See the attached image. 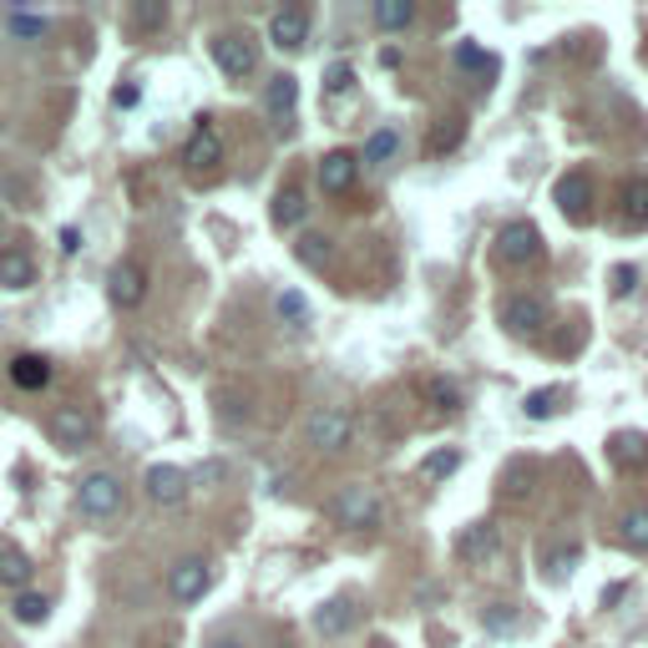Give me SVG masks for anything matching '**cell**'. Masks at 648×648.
<instances>
[{"label":"cell","instance_id":"6da1fadb","mask_svg":"<svg viewBox=\"0 0 648 648\" xmlns=\"http://www.w3.org/2000/svg\"><path fill=\"white\" fill-rule=\"evenodd\" d=\"M77 507L87 516H117L122 512V481L112 477V471H92V477H81V487H77Z\"/></svg>","mask_w":648,"mask_h":648},{"label":"cell","instance_id":"7a4b0ae2","mask_svg":"<svg viewBox=\"0 0 648 648\" xmlns=\"http://www.w3.org/2000/svg\"><path fill=\"white\" fill-rule=\"evenodd\" d=\"M543 253V234H537V224H527V218H516V224H507L502 234H497V259L502 264H532Z\"/></svg>","mask_w":648,"mask_h":648},{"label":"cell","instance_id":"3957f363","mask_svg":"<svg viewBox=\"0 0 648 648\" xmlns=\"http://www.w3.org/2000/svg\"><path fill=\"white\" fill-rule=\"evenodd\" d=\"M213 588V568H208V557H183L178 568L168 572V593L178 598V603H198L203 593Z\"/></svg>","mask_w":648,"mask_h":648},{"label":"cell","instance_id":"277c9868","mask_svg":"<svg viewBox=\"0 0 648 648\" xmlns=\"http://www.w3.org/2000/svg\"><path fill=\"white\" fill-rule=\"evenodd\" d=\"M305 431L319 451H344L350 436H355V421H350L344 410H315V416L305 421Z\"/></svg>","mask_w":648,"mask_h":648},{"label":"cell","instance_id":"5b68a950","mask_svg":"<svg viewBox=\"0 0 648 648\" xmlns=\"http://www.w3.org/2000/svg\"><path fill=\"white\" fill-rule=\"evenodd\" d=\"M334 522H344V527H375V522H380V502H375V491L344 487L340 497H334Z\"/></svg>","mask_w":648,"mask_h":648},{"label":"cell","instance_id":"8992f818","mask_svg":"<svg viewBox=\"0 0 648 648\" xmlns=\"http://www.w3.org/2000/svg\"><path fill=\"white\" fill-rule=\"evenodd\" d=\"M553 198H557V208H562V218H568V224H582V218H593V187H588V178H582V172H568V178H557Z\"/></svg>","mask_w":648,"mask_h":648},{"label":"cell","instance_id":"52a82bcc","mask_svg":"<svg viewBox=\"0 0 648 648\" xmlns=\"http://www.w3.org/2000/svg\"><path fill=\"white\" fill-rule=\"evenodd\" d=\"M183 162L193 172H213L218 162H224V143H218V133L208 127V117L193 127V137H187V152H183Z\"/></svg>","mask_w":648,"mask_h":648},{"label":"cell","instance_id":"ba28073f","mask_svg":"<svg viewBox=\"0 0 648 648\" xmlns=\"http://www.w3.org/2000/svg\"><path fill=\"white\" fill-rule=\"evenodd\" d=\"M213 67L224 77H253V46L243 36H218L213 41Z\"/></svg>","mask_w":648,"mask_h":648},{"label":"cell","instance_id":"9c48e42d","mask_svg":"<svg viewBox=\"0 0 648 648\" xmlns=\"http://www.w3.org/2000/svg\"><path fill=\"white\" fill-rule=\"evenodd\" d=\"M609 456H613L618 471L638 477V471H648V436L644 431H618V436L609 441Z\"/></svg>","mask_w":648,"mask_h":648},{"label":"cell","instance_id":"30bf717a","mask_svg":"<svg viewBox=\"0 0 648 648\" xmlns=\"http://www.w3.org/2000/svg\"><path fill=\"white\" fill-rule=\"evenodd\" d=\"M106 294H112V305L117 309H137L147 294V274L137 264H117L112 278H106Z\"/></svg>","mask_w":648,"mask_h":648},{"label":"cell","instance_id":"8fae6325","mask_svg":"<svg viewBox=\"0 0 648 648\" xmlns=\"http://www.w3.org/2000/svg\"><path fill=\"white\" fill-rule=\"evenodd\" d=\"M305 36H309L305 11H294V5H284V11H274V15H269V41H274L278 52H299V46H305Z\"/></svg>","mask_w":648,"mask_h":648},{"label":"cell","instance_id":"7c38bea8","mask_svg":"<svg viewBox=\"0 0 648 648\" xmlns=\"http://www.w3.org/2000/svg\"><path fill=\"white\" fill-rule=\"evenodd\" d=\"M355 172H360V158L355 152H330V158L319 162V183H325V193H350L355 187Z\"/></svg>","mask_w":648,"mask_h":648},{"label":"cell","instance_id":"4fadbf2b","mask_svg":"<svg viewBox=\"0 0 648 648\" xmlns=\"http://www.w3.org/2000/svg\"><path fill=\"white\" fill-rule=\"evenodd\" d=\"M147 497L158 507H178L187 497V477L178 466H152V471H147Z\"/></svg>","mask_w":648,"mask_h":648},{"label":"cell","instance_id":"5bb4252c","mask_svg":"<svg viewBox=\"0 0 648 648\" xmlns=\"http://www.w3.org/2000/svg\"><path fill=\"white\" fill-rule=\"evenodd\" d=\"M294 96H299V81H294V77H274V81H269V92H264V106H269V112H274L278 133H289V117H294Z\"/></svg>","mask_w":648,"mask_h":648},{"label":"cell","instance_id":"9a60e30c","mask_svg":"<svg viewBox=\"0 0 648 648\" xmlns=\"http://www.w3.org/2000/svg\"><path fill=\"white\" fill-rule=\"evenodd\" d=\"M456 553H462L466 562H487V557L497 553V527H491V522H471V527L456 537Z\"/></svg>","mask_w":648,"mask_h":648},{"label":"cell","instance_id":"2e32d148","mask_svg":"<svg viewBox=\"0 0 648 648\" xmlns=\"http://www.w3.org/2000/svg\"><path fill=\"white\" fill-rule=\"evenodd\" d=\"M502 325L512 334H537V330H543V305H537V299H507V305H502Z\"/></svg>","mask_w":648,"mask_h":648},{"label":"cell","instance_id":"e0dca14e","mask_svg":"<svg viewBox=\"0 0 648 648\" xmlns=\"http://www.w3.org/2000/svg\"><path fill=\"white\" fill-rule=\"evenodd\" d=\"M52 380V360L46 355H15L11 360V385L15 390H41Z\"/></svg>","mask_w":648,"mask_h":648},{"label":"cell","instance_id":"ac0fdd59","mask_svg":"<svg viewBox=\"0 0 648 648\" xmlns=\"http://www.w3.org/2000/svg\"><path fill=\"white\" fill-rule=\"evenodd\" d=\"M0 582L15 588V593H26V582H31V562L15 543H0Z\"/></svg>","mask_w":648,"mask_h":648},{"label":"cell","instance_id":"d6986e66","mask_svg":"<svg viewBox=\"0 0 648 648\" xmlns=\"http://www.w3.org/2000/svg\"><path fill=\"white\" fill-rule=\"evenodd\" d=\"M52 431H56L61 446H87V441H92V421H87L81 410H61V416L52 421Z\"/></svg>","mask_w":648,"mask_h":648},{"label":"cell","instance_id":"ffe728a7","mask_svg":"<svg viewBox=\"0 0 648 648\" xmlns=\"http://www.w3.org/2000/svg\"><path fill=\"white\" fill-rule=\"evenodd\" d=\"M31 278H36V264H31V253H21V249H5V253H0V284H11V289H26Z\"/></svg>","mask_w":648,"mask_h":648},{"label":"cell","instance_id":"44dd1931","mask_svg":"<svg viewBox=\"0 0 648 648\" xmlns=\"http://www.w3.org/2000/svg\"><path fill=\"white\" fill-rule=\"evenodd\" d=\"M623 228H648V172L644 178H634V187H628V198H623Z\"/></svg>","mask_w":648,"mask_h":648},{"label":"cell","instance_id":"7402d4cb","mask_svg":"<svg viewBox=\"0 0 648 648\" xmlns=\"http://www.w3.org/2000/svg\"><path fill=\"white\" fill-rule=\"evenodd\" d=\"M305 208H309V203H305V187H278V198H274V224L278 228H294V224H299V218H305Z\"/></svg>","mask_w":648,"mask_h":648},{"label":"cell","instance_id":"603a6c76","mask_svg":"<svg viewBox=\"0 0 648 648\" xmlns=\"http://www.w3.org/2000/svg\"><path fill=\"white\" fill-rule=\"evenodd\" d=\"M456 67H462V71H477L481 81H491V77H497V56H487L477 41H462V46H456Z\"/></svg>","mask_w":648,"mask_h":648},{"label":"cell","instance_id":"cb8c5ba5","mask_svg":"<svg viewBox=\"0 0 648 648\" xmlns=\"http://www.w3.org/2000/svg\"><path fill=\"white\" fill-rule=\"evenodd\" d=\"M421 390H425V400H431V406H436L441 416H451V410L462 406V390H456V380H446V375H431V380H425Z\"/></svg>","mask_w":648,"mask_h":648},{"label":"cell","instance_id":"d4e9b609","mask_svg":"<svg viewBox=\"0 0 648 648\" xmlns=\"http://www.w3.org/2000/svg\"><path fill=\"white\" fill-rule=\"evenodd\" d=\"M416 21V5L410 0H380L375 5V26L380 31H400V26H410Z\"/></svg>","mask_w":648,"mask_h":648},{"label":"cell","instance_id":"484cf974","mask_svg":"<svg viewBox=\"0 0 648 648\" xmlns=\"http://www.w3.org/2000/svg\"><path fill=\"white\" fill-rule=\"evenodd\" d=\"M294 259L309 269H330V239L325 234H305V239L294 243Z\"/></svg>","mask_w":648,"mask_h":648},{"label":"cell","instance_id":"4316f807","mask_svg":"<svg viewBox=\"0 0 648 648\" xmlns=\"http://www.w3.org/2000/svg\"><path fill=\"white\" fill-rule=\"evenodd\" d=\"M456 466H462V451H456V446L431 451V456L421 462V477H425V481H446L451 471H456Z\"/></svg>","mask_w":648,"mask_h":648},{"label":"cell","instance_id":"83f0119b","mask_svg":"<svg viewBox=\"0 0 648 648\" xmlns=\"http://www.w3.org/2000/svg\"><path fill=\"white\" fill-rule=\"evenodd\" d=\"M315 623H319V634H344V628L355 623V609H350V603H325V609L315 613Z\"/></svg>","mask_w":648,"mask_h":648},{"label":"cell","instance_id":"f1b7e54d","mask_svg":"<svg viewBox=\"0 0 648 648\" xmlns=\"http://www.w3.org/2000/svg\"><path fill=\"white\" fill-rule=\"evenodd\" d=\"M396 152H400L396 127H380V133H371V143H365V162H390Z\"/></svg>","mask_w":648,"mask_h":648},{"label":"cell","instance_id":"f546056e","mask_svg":"<svg viewBox=\"0 0 648 648\" xmlns=\"http://www.w3.org/2000/svg\"><path fill=\"white\" fill-rule=\"evenodd\" d=\"M15 618H21V623H46V618H52V598L15 593Z\"/></svg>","mask_w":648,"mask_h":648},{"label":"cell","instance_id":"4dcf8cb0","mask_svg":"<svg viewBox=\"0 0 648 648\" xmlns=\"http://www.w3.org/2000/svg\"><path fill=\"white\" fill-rule=\"evenodd\" d=\"M623 543L638 547V553H648V507H638V512L623 516Z\"/></svg>","mask_w":648,"mask_h":648},{"label":"cell","instance_id":"1f68e13d","mask_svg":"<svg viewBox=\"0 0 648 648\" xmlns=\"http://www.w3.org/2000/svg\"><path fill=\"white\" fill-rule=\"evenodd\" d=\"M557 400H562V390H532V396H527V416H532V421H547L553 410H562Z\"/></svg>","mask_w":648,"mask_h":648},{"label":"cell","instance_id":"d6a6232c","mask_svg":"<svg viewBox=\"0 0 648 648\" xmlns=\"http://www.w3.org/2000/svg\"><path fill=\"white\" fill-rule=\"evenodd\" d=\"M527 481H532V462H512L502 471V487H512V497H527V491H532Z\"/></svg>","mask_w":648,"mask_h":648},{"label":"cell","instance_id":"836d02e7","mask_svg":"<svg viewBox=\"0 0 648 648\" xmlns=\"http://www.w3.org/2000/svg\"><path fill=\"white\" fill-rule=\"evenodd\" d=\"M278 315L289 319V325H299V319L309 315V305H305V294H294V289H284L278 294Z\"/></svg>","mask_w":648,"mask_h":648},{"label":"cell","instance_id":"e575fe53","mask_svg":"<svg viewBox=\"0 0 648 648\" xmlns=\"http://www.w3.org/2000/svg\"><path fill=\"white\" fill-rule=\"evenodd\" d=\"M11 31H15V36H46V15L15 11V15H11Z\"/></svg>","mask_w":648,"mask_h":648},{"label":"cell","instance_id":"d590c367","mask_svg":"<svg viewBox=\"0 0 648 648\" xmlns=\"http://www.w3.org/2000/svg\"><path fill=\"white\" fill-rule=\"evenodd\" d=\"M572 568H578V547H562V553H553V578L557 582H568Z\"/></svg>","mask_w":648,"mask_h":648},{"label":"cell","instance_id":"8d00e7d4","mask_svg":"<svg viewBox=\"0 0 648 648\" xmlns=\"http://www.w3.org/2000/svg\"><path fill=\"white\" fill-rule=\"evenodd\" d=\"M466 133V122H456V117H446V127H441L436 133V152H451V147H456V137Z\"/></svg>","mask_w":648,"mask_h":648},{"label":"cell","instance_id":"74e56055","mask_svg":"<svg viewBox=\"0 0 648 648\" xmlns=\"http://www.w3.org/2000/svg\"><path fill=\"white\" fill-rule=\"evenodd\" d=\"M350 81H355V77H350V67H330V71H325V92H340V87H350Z\"/></svg>","mask_w":648,"mask_h":648},{"label":"cell","instance_id":"f35d334b","mask_svg":"<svg viewBox=\"0 0 648 648\" xmlns=\"http://www.w3.org/2000/svg\"><path fill=\"white\" fill-rule=\"evenodd\" d=\"M634 278H638L634 269H623V264H618V269H613V294H618V299H623V294H634Z\"/></svg>","mask_w":648,"mask_h":648},{"label":"cell","instance_id":"ab89813d","mask_svg":"<svg viewBox=\"0 0 648 648\" xmlns=\"http://www.w3.org/2000/svg\"><path fill=\"white\" fill-rule=\"evenodd\" d=\"M162 21H168V11H162V5H143V11H137V26H162Z\"/></svg>","mask_w":648,"mask_h":648},{"label":"cell","instance_id":"60d3db41","mask_svg":"<svg viewBox=\"0 0 648 648\" xmlns=\"http://www.w3.org/2000/svg\"><path fill=\"white\" fill-rule=\"evenodd\" d=\"M61 249H67V253L81 249V234H77V228H61Z\"/></svg>","mask_w":648,"mask_h":648},{"label":"cell","instance_id":"b9f144b4","mask_svg":"<svg viewBox=\"0 0 648 648\" xmlns=\"http://www.w3.org/2000/svg\"><path fill=\"white\" fill-rule=\"evenodd\" d=\"M137 96H143L137 87H117V106H137Z\"/></svg>","mask_w":648,"mask_h":648},{"label":"cell","instance_id":"7bdbcfd3","mask_svg":"<svg viewBox=\"0 0 648 648\" xmlns=\"http://www.w3.org/2000/svg\"><path fill=\"white\" fill-rule=\"evenodd\" d=\"M213 648H239V644H234V638H224V644H213Z\"/></svg>","mask_w":648,"mask_h":648},{"label":"cell","instance_id":"ee69618b","mask_svg":"<svg viewBox=\"0 0 648 648\" xmlns=\"http://www.w3.org/2000/svg\"><path fill=\"white\" fill-rule=\"evenodd\" d=\"M168 648H172V644H168Z\"/></svg>","mask_w":648,"mask_h":648}]
</instances>
